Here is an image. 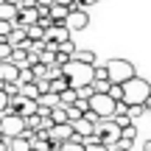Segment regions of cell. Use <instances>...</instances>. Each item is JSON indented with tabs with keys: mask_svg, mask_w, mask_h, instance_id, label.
Listing matches in <instances>:
<instances>
[{
	"mask_svg": "<svg viewBox=\"0 0 151 151\" xmlns=\"http://www.w3.org/2000/svg\"><path fill=\"white\" fill-rule=\"evenodd\" d=\"M148 98H151V84H148L146 78L134 76L132 81L123 84V101L129 104V106H143Z\"/></svg>",
	"mask_w": 151,
	"mask_h": 151,
	"instance_id": "6da1fadb",
	"label": "cell"
},
{
	"mask_svg": "<svg viewBox=\"0 0 151 151\" xmlns=\"http://www.w3.org/2000/svg\"><path fill=\"white\" fill-rule=\"evenodd\" d=\"M92 70H95L92 65H84V62H78V59H73L67 67H62V73H65V78L70 81L73 90H81V87L92 84Z\"/></svg>",
	"mask_w": 151,
	"mask_h": 151,
	"instance_id": "7a4b0ae2",
	"label": "cell"
},
{
	"mask_svg": "<svg viewBox=\"0 0 151 151\" xmlns=\"http://www.w3.org/2000/svg\"><path fill=\"white\" fill-rule=\"evenodd\" d=\"M106 70H109V81L118 84V87H123L126 81H132V78L137 76L134 65H132L129 59H109V62H106Z\"/></svg>",
	"mask_w": 151,
	"mask_h": 151,
	"instance_id": "3957f363",
	"label": "cell"
},
{
	"mask_svg": "<svg viewBox=\"0 0 151 151\" xmlns=\"http://www.w3.org/2000/svg\"><path fill=\"white\" fill-rule=\"evenodd\" d=\"M120 134H123V132L115 126V120H101V123L95 126V143H101V146H106V148L118 146Z\"/></svg>",
	"mask_w": 151,
	"mask_h": 151,
	"instance_id": "277c9868",
	"label": "cell"
},
{
	"mask_svg": "<svg viewBox=\"0 0 151 151\" xmlns=\"http://www.w3.org/2000/svg\"><path fill=\"white\" fill-rule=\"evenodd\" d=\"M0 134H3L6 140L22 137L25 134V118H20V115H3V118H0Z\"/></svg>",
	"mask_w": 151,
	"mask_h": 151,
	"instance_id": "5b68a950",
	"label": "cell"
},
{
	"mask_svg": "<svg viewBox=\"0 0 151 151\" xmlns=\"http://www.w3.org/2000/svg\"><path fill=\"white\" fill-rule=\"evenodd\" d=\"M115 106H118V101H112L109 95H92L90 98V112H95L101 120H112Z\"/></svg>",
	"mask_w": 151,
	"mask_h": 151,
	"instance_id": "8992f818",
	"label": "cell"
},
{
	"mask_svg": "<svg viewBox=\"0 0 151 151\" xmlns=\"http://www.w3.org/2000/svg\"><path fill=\"white\" fill-rule=\"evenodd\" d=\"M20 9V17L14 20L17 28H31V25H39V17H42V11L37 9V6H17Z\"/></svg>",
	"mask_w": 151,
	"mask_h": 151,
	"instance_id": "52a82bcc",
	"label": "cell"
},
{
	"mask_svg": "<svg viewBox=\"0 0 151 151\" xmlns=\"http://www.w3.org/2000/svg\"><path fill=\"white\" fill-rule=\"evenodd\" d=\"M73 132H76V140L84 143V146H90V143H95V123L87 118H81L78 123H73Z\"/></svg>",
	"mask_w": 151,
	"mask_h": 151,
	"instance_id": "ba28073f",
	"label": "cell"
},
{
	"mask_svg": "<svg viewBox=\"0 0 151 151\" xmlns=\"http://www.w3.org/2000/svg\"><path fill=\"white\" fill-rule=\"evenodd\" d=\"M67 28H70V34L73 31H84L87 25H90V14H87L84 9H73L70 14H67V22H65Z\"/></svg>",
	"mask_w": 151,
	"mask_h": 151,
	"instance_id": "9c48e42d",
	"label": "cell"
},
{
	"mask_svg": "<svg viewBox=\"0 0 151 151\" xmlns=\"http://www.w3.org/2000/svg\"><path fill=\"white\" fill-rule=\"evenodd\" d=\"M45 42H53V45L70 42V28L67 25H50L48 31H45Z\"/></svg>",
	"mask_w": 151,
	"mask_h": 151,
	"instance_id": "30bf717a",
	"label": "cell"
},
{
	"mask_svg": "<svg viewBox=\"0 0 151 151\" xmlns=\"http://www.w3.org/2000/svg\"><path fill=\"white\" fill-rule=\"evenodd\" d=\"M22 67H17L14 62H3L0 65V84H20Z\"/></svg>",
	"mask_w": 151,
	"mask_h": 151,
	"instance_id": "8fae6325",
	"label": "cell"
},
{
	"mask_svg": "<svg viewBox=\"0 0 151 151\" xmlns=\"http://www.w3.org/2000/svg\"><path fill=\"white\" fill-rule=\"evenodd\" d=\"M53 143H73L76 140V132H73V123H62V126H53L48 132Z\"/></svg>",
	"mask_w": 151,
	"mask_h": 151,
	"instance_id": "7c38bea8",
	"label": "cell"
},
{
	"mask_svg": "<svg viewBox=\"0 0 151 151\" xmlns=\"http://www.w3.org/2000/svg\"><path fill=\"white\" fill-rule=\"evenodd\" d=\"M20 17V9L17 6H9V3H0V20L3 22H11L14 25V20Z\"/></svg>",
	"mask_w": 151,
	"mask_h": 151,
	"instance_id": "4fadbf2b",
	"label": "cell"
},
{
	"mask_svg": "<svg viewBox=\"0 0 151 151\" xmlns=\"http://www.w3.org/2000/svg\"><path fill=\"white\" fill-rule=\"evenodd\" d=\"M67 90H70V81H67L65 76H62V78H53V81H50V95H56V98H59L62 92H67Z\"/></svg>",
	"mask_w": 151,
	"mask_h": 151,
	"instance_id": "5bb4252c",
	"label": "cell"
},
{
	"mask_svg": "<svg viewBox=\"0 0 151 151\" xmlns=\"http://www.w3.org/2000/svg\"><path fill=\"white\" fill-rule=\"evenodd\" d=\"M28 42H31V45L45 42V28L42 25H31V28H28Z\"/></svg>",
	"mask_w": 151,
	"mask_h": 151,
	"instance_id": "9a60e30c",
	"label": "cell"
},
{
	"mask_svg": "<svg viewBox=\"0 0 151 151\" xmlns=\"http://www.w3.org/2000/svg\"><path fill=\"white\" fill-rule=\"evenodd\" d=\"M50 120H53V126H62V123H70V120H67V106H56L53 112H50Z\"/></svg>",
	"mask_w": 151,
	"mask_h": 151,
	"instance_id": "2e32d148",
	"label": "cell"
},
{
	"mask_svg": "<svg viewBox=\"0 0 151 151\" xmlns=\"http://www.w3.org/2000/svg\"><path fill=\"white\" fill-rule=\"evenodd\" d=\"M9 151H34V148H31V140L14 137V140H9Z\"/></svg>",
	"mask_w": 151,
	"mask_h": 151,
	"instance_id": "e0dca14e",
	"label": "cell"
},
{
	"mask_svg": "<svg viewBox=\"0 0 151 151\" xmlns=\"http://www.w3.org/2000/svg\"><path fill=\"white\" fill-rule=\"evenodd\" d=\"M76 101H78V90H73V87H70L67 92H62V95H59V104H62V106H67V109H70Z\"/></svg>",
	"mask_w": 151,
	"mask_h": 151,
	"instance_id": "ac0fdd59",
	"label": "cell"
},
{
	"mask_svg": "<svg viewBox=\"0 0 151 151\" xmlns=\"http://www.w3.org/2000/svg\"><path fill=\"white\" fill-rule=\"evenodd\" d=\"M11 56H14L11 42H9V39H0V65H3V62H11Z\"/></svg>",
	"mask_w": 151,
	"mask_h": 151,
	"instance_id": "d6986e66",
	"label": "cell"
},
{
	"mask_svg": "<svg viewBox=\"0 0 151 151\" xmlns=\"http://www.w3.org/2000/svg\"><path fill=\"white\" fill-rule=\"evenodd\" d=\"M92 81H109L106 65H95V70H92ZM109 84H112V81H109Z\"/></svg>",
	"mask_w": 151,
	"mask_h": 151,
	"instance_id": "ffe728a7",
	"label": "cell"
},
{
	"mask_svg": "<svg viewBox=\"0 0 151 151\" xmlns=\"http://www.w3.org/2000/svg\"><path fill=\"white\" fill-rule=\"evenodd\" d=\"M59 53H65V56H70V59H76V53H78V48H76V42L70 39V42L59 45Z\"/></svg>",
	"mask_w": 151,
	"mask_h": 151,
	"instance_id": "44dd1931",
	"label": "cell"
},
{
	"mask_svg": "<svg viewBox=\"0 0 151 151\" xmlns=\"http://www.w3.org/2000/svg\"><path fill=\"white\" fill-rule=\"evenodd\" d=\"M76 59L84 62V65H92V67H95V53H92V50H78V53H76Z\"/></svg>",
	"mask_w": 151,
	"mask_h": 151,
	"instance_id": "7402d4cb",
	"label": "cell"
},
{
	"mask_svg": "<svg viewBox=\"0 0 151 151\" xmlns=\"http://www.w3.org/2000/svg\"><path fill=\"white\" fill-rule=\"evenodd\" d=\"M34 81H37V78H34V70H31V67H22V73H20V87H22V84H34Z\"/></svg>",
	"mask_w": 151,
	"mask_h": 151,
	"instance_id": "603a6c76",
	"label": "cell"
},
{
	"mask_svg": "<svg viewBox=\"0 0 151 151\" xmlns=\"http://www.w3.org/2000/svg\"><path fill=\"white\" fill-rule=\"evenodd\" d=\"M109 98H112V101H123V87L112 84V90H109Z\"/></svg>",
	"mask_w": 151,
	"mask_h": 151,
	"instance_id": "cb8c5ba5",
	"label": "cell"
},
{
	"mask_svg": "<svg viewBox=\"0 0 151 151\" xmlns=\"http://www.w3.org/2000/svg\"><path fill=\"white\" fill-rule=\"evenodd\" d=\"M73 106H76V109H78V112H81V115H87V112H90V101H84V98H78V101H76V104H73Z\"/></svg>",
	"mask_w": 151,
	"mask_h": 151,
	"instance_id": "d4e9b609",
	"label": "cell"
},
{
	"mask_svg": "<svg viewBox=\"0 0 151 151\" xmlns=\"http://www.w3.org/2000/svg\"><path fill=\"white\" fill-rule=\"evenodd\" d=\"M11 28H14V25H11V22H3V20H0V39H9Z\"/></svg>",
	"mask_w": 151,
	"mask_h": 151,
	"instance_id": "484cf974",
	"label": "cell"
},
{
	"mask_svg": "<svg viewBox=\"0 0 151 151\" xmlns=\"http://www.w3.org/2000/svg\"><path fill=\"white\" fill-rule=\"evenodd\" d=\"M65 151H87V146H84V143H78V140H73V143H67V146H65Z\"/></svg>",
	"mask_w": 151,
	"mask_h": 151,
	"instance_id": "4316f807",
	"label": "cell"
},
{
	"mask_svg": "<svg viewBox=\"0 0 151 151\" xmlns=\"http://www.w3.org/2000/svg\"><path fill=\"white\" fill-rule=\"evenodd\" d=\"M146 112V106H129V118L134 120V118H140V115Z\"/></svg>",
	"mask_w": 151,
	"mask_h": 151,
	"instance_id": "83f0119b",
	"label": "cell"
},
{
	"mask_svg": "<svg viewBox=\"0 0 151 151\" xmlns=\"http://www.w3.org/2000/svg\"><path fill=\"white\" fill-rule=\"evenodd\" d=\"M76 3H78V9H84V11H87V9H90V6H95L98 0H76Z\"/></svg>",
	"mask_w": 151,
	"mask_h": 151,
	"instance_id": "f1b7e54d",
	"label": "cell"
},
{
	"mask_svg": "<svg viewBox=\"0 0 151 151\" xmlns=\"http://www.w3.org/2000/svg\"><path fill=\"white\" fill-rule=\"evenodd\" d=\"M87 151H109V148L101 146V143H90V146H87Z\"/></svg>",
	"mask_w": 151,
	"mask_h": 151,
	"instance_id": "f546056e",
	"label": "cell"
},
{
	"mask_svg": "<svg viewBox=\"0 0 151 151\" xmlns=\"http://www.w3.org/2000/svg\"><path fill=\"white\" fill-rule=\"evenodd\" d=\"M143 151H151V140H146V143H143Z\"/></svg>",
	"mask_w": 151,
	"mask_h": 151,
	"instance_id": "4dcf8cb0",
	"label": "cell"
},
{
	"mask_svg": "<svg viewBox=\"0 0 151 151\" xmlns=\"http://www.w3.org/2000/svg\"><path fill=\"white\" fill-rule=\"evenodd\" d=\"M109 151H126V148H120V146H112V148H109Z\"/></svg>",
	"mask_w": 151,
	"mask_h": 151,
	"instance_id": "1f68e13d",
	"label": "cell"
}]
</instances>
